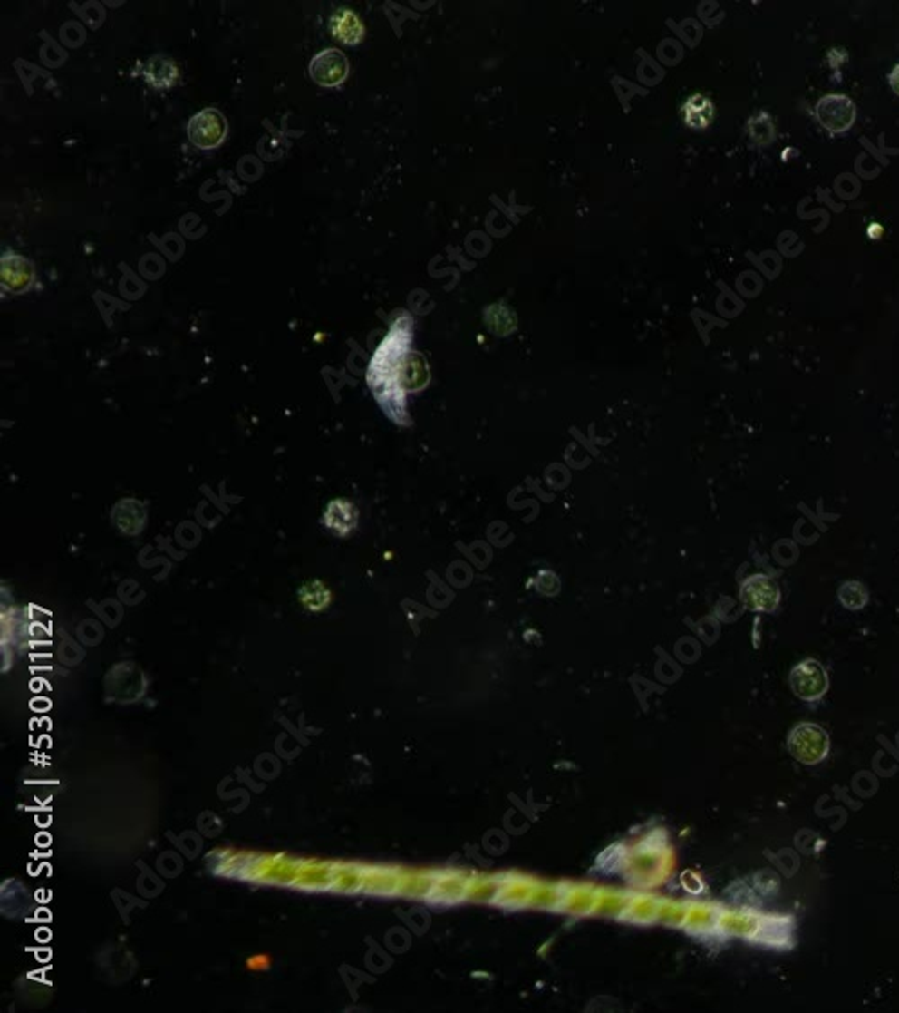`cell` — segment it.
<instances>
[{
  "instance_id": "cell-1",
  "label": "cell",
  "mask_w": 899,
  "mask_h": 1013,
  "mask_svg": "<svg viewBox=\"0 0 899 1013\" xmlns=\"http://www.w3.org/2000/svg\"><path fill=\"white\" fill-rule=\"evenodd\" d=\"M412 319L396 321L382 340L367 369V384L383 411L398 424H409L405 396L429 382L427 362L412 353Z\"/></svg>"
},
{
  "instance_id": "cell-2",
  "label": "cell",
  "mask_w": 899,
  "mask_h": 1013,
  "mask_svg": "<svg viewBox=\"0 0 899 1013\" xmlns=\"http://www.w3.org/2000/svg\"><path fill=\"white\" fill-rule=\"evenodd\" d=\"M788 749L793 758L806 765L820 764L829 751L827 733L815 724L797 726L788 740Z\"/></svg>"
},
{
  "instance_id": "cell-3",
  "label": "cell",
  "mask_w": 899,
  "mask_h": 1013,
  "mask_svg": "<svg viewBox=\"0 0 899 1013\" xmlns=\"http://www.w3.org/2000/svg\"><path fill=\"white\" fill-rule=\"evenodd\" d=\"M227 135V121L224 113L217 109H206L191 117L188 124L189 141L200 150L218 148Z\"/></svg>"
},
{
  "instance_id": "cell-4",
  "label": "cell",
  "mask_w": 899,
  "mask_h": 1013,
  "mask_svg": "<svg viewBox=\"0 0 899 1013\" xmlns=\"http://www.w3.org/2000/svg\"><path fill=\"white\" fill-rule=\"evenodd\" d=\"M815 115L826 130L833 133H842L853 126L856 119V107L844 94H827L818 100L815 107Z\"/></svg>"
},
{
  "instance_id": "cell-5",
  "label": "cell",
  "mask_w": 899,
  "mask_h": 1013,
  "mask_svg": "<svg viewBox=\"0 0 899 1013\" xmlns=\"http://www.w3.org/2000/svg\"><path fill=\"white\" fill-rule=\"evenodd\" d=\"M789 682L793 693L802 700H818L829 687L826 670L815 659H806L798 667H795L789 676Z\"/></svg>"
},
{
  "instance_id": "cell-6",
  "label": "cell",
  "mask_w": 899,
  "mask_h": 1013,
  "mask_svg": "<svg viewBox=\"0 0 899 1013\" xmlns=\"http://www.w3.org/2000/svg\"><path fill=\"white\" fill-rule=\"evenodd\" d=\"M349 74V62L338 49H326L310 62V76L323 87H338Z\"/></svg>"
},
{
  "instance_id": "cell-7",
  "label": "cell",
  "mask_w": 899,
  "mask_h": 1013,
  "mask_svg": "<svg viewBox=\"0 0 899 1013\" xmlns=\"http://www.w3.org/2000/svg\"><path fill=\"white\" fill-rule=\"evenodd\" d=\"M741 599L750 610L772 612L779 605L781 592L778 583L767 574H756L741 585Z\"/></svg>"
},
{
  "instance_id": "cell-8",
  "label": "cell",
  "mask_w": 899,
  "mask_h": 1013,
  "mask_svg": "<svg viewBox=\"0 0 899 1013\" xmlns=\"http://www.w3.org/2000/svg\"><path fill=\"white\" fill-rule=\"evenodd\" d=\"M34 278V268L31 261L13 250L2 254L0 259V283L2 288L11 294L25 292Z\"/></svg>"
},
{
  "instance_id": "cell-9",
  "label": "cell",
  "mask_w": 899,
  "mask_h": 1013,
  "mask_svg": "<svg viewBox=\"0 0 899 1013\" xmlns=\"http://www.w3.org/2000/svg\"><path fill=\"white\" fill-rule=\"evenodd\" d=\"M323 524L337 537L351 535L358 526V510L347 499H334L323 515Z\"/></svg>"
},
{
  "instance_id": "cell-10",
  "label": "cell",
  "mask_w": 899,
  "mask_h": 1013,
  "mask_svg": "<svg viewBox=\"0 0 899 1013\" xmlns=\"http://www.w3.org/2000/svg\"><path fill=\"white\" fill-rule=\"evenodd\" d=\"M142 78L146 80L148 85H151L153 89L159 91H166L171 89L179 78H180V71L177 67V63L164 56V54H155L153 58L148 60V63L142 69Z\"/></svg>"
},
{
  "instance_id": "cell-11",
  "label": "cell",
  "mask_w": 899,
  "mask_h": 1013,
  "mask_svg": "<svg viewBox=\"0 0 899 1013\" xmlns=\"http://www.w3.org/2000/svg\"><path fill=\"white\" fill-rule=\"evenodd\" d=\"M330 31H332V36L335 40L345 44V45H356L365 36V29H363L362 20L358 18L356 13H353L347 7H340L332 15Z\"/></svg>"
},
{
  "instance_id": "cell-12",
  "label": "cell",
  "mask_w": 899,
  "mask_h": 1013,
  "mask_svg": "<svg viewBox=\"0 0 899 1013\" xmlns=\"http://www.w3.org/2000/svg\"><path fill=\"white\" fill-rule=\"evenodd\" d=\"M683 121L687 126L701 130L707 128L712 119H714V105L707 96L701 94H692L691 98H687V102L683 103Z\"/></svg>"
},
{
  "instance_id": "cell-13",
  "label": "cell",
  "mask_w": 899,
  "mask_h": 1013,
  "mask_svg": "<svg viewBox=\"0 0 899 1013\" xmlns=\"http://www.w3.org/2000/svg\"><path fill=\"white\" fill-rule=\"evenodd\" d=\"M299 599L308 610L317 612V610H324L328 607V603L332 599V592L323 581L312 580V581H308L301 587Z\"/></svg>"
},
{
  "instance_id": "cell-14",
  "label": "cell",
  "mask_w": 899,
  "mask_h": 1013,
  "mask_svg": "<svg viewBox=\"0 0 899 1013\" xmlns=\"http://www.w3.org/2000/svg\"><path fill=\"white\" fill-rule=\"evenodd\" d=\"M840 601L851 609H862L867 603V590L860 581H847L840 587Z\"/></svg>"
},
{
  "instance_id": "cell-15",
  "label": "cell",
  "mask_w": 899,
  "mask_h": 1013,
  "mask_svg": "<svg viewBox=\"0 0 899 1013\" xmlns=\"http://www.w3.org/2000/svg\"><path fill=\"white\" fill-rule=\"evenodd\" d=\"M246 967L250 970H266L270 967V958L266 954H256L246 959Z\"/></svg>"
},
{
  "instance_id": "cell-16",
  "label": "cell",
  "mask_w": 899,
  "mask_h": 1013,
  "mask_svg": "<svg viewBox=\"0 0 899 1013\" xmlns=\"http://www.w3.org/2000/svg\"><path fill=\"white\" fill-rule=\"evenodd\" d=\"M889 82H891L893 91L899 96V63L893 69V73L889 74Z\"/></svg>"
},
{
  "instance_id": "cell-17",
  "label": "cell",
  "mask_w": 899,
  "mask_h": 1013,
  "mask_svg": "<svg viewBox=\"0 0 899 1013\" xmlns=\"http://www.w3.org/2000/svg\"><path fill=\"white\" fill-rule=\"evenodd\" d=\"M867 232H869V238L878 239V238H882V234H884V227L880 226V224H873V226L867 229Z\"/></svg>"
}]
</instances>
